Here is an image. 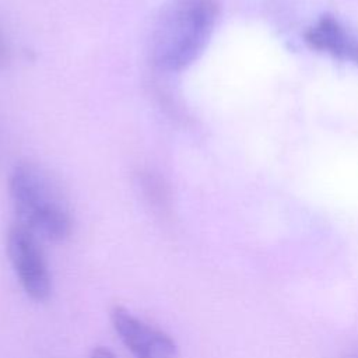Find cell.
<instances>
[{
  "mask_svg": "<svg viewBox=\"0 0 358 358\" xmlns=\"http://www.w3.org/2000/svg\"><path fill=\"white\" fill-rule=\"evenodd\" d=\"M306 41L315 49L358 64V38L333 17H323L310 27Z\"/></svg>",
  "mask_w": 358,
  "mask_h": 358,
  "instance_id": "obj_5",
  "label": "cell"
},
{
  "mask_svg": "<svg viewBox=\"0 0 358 358\" xmlns=\"http://www.w3.org/2000/svg\"><path fill=\"white\" fill-rule=\"evenodd\" d=\"M110 323L134 358H178L175 340L164 330L136 316L127 308L115 305L110 309Z\"/></svg>",
  "mask_w": 358,
  "mask_h": 358,
  "instance_id": "obj_4",
  "label": "cell"
},
{
  "mask_svg": "<svg viewBox=\"0 0 358 358\" xmlns=\"http://www.w3.org/2000/svg\"><path fill=\"white\" fill-rule=\"evenodd\" d=\"M8 63H10V46L0 27V69L6 67Z\"/></svg>",
  "mask_w": 358,
  "mask_h": 358,
  "instance_id": "obj_7",
  "label": "cell"
},
{
  "mask_svg": "<svg viewBox=\"0 0 358 358\" xmlns=\"http://www.w3.org/2000/svg\"><path fill=\"white\" fill-rule=\"evenodd\" d=\"M8 193L20 224L42 239L62 242L73 229L70 207L50 173L34 162L14 166Z\"/></svg>",
  "mask_w": 358,
  "mask_h": 358,
  "instance_id": "obj_2",
  "label": "cell"
},
{
  "mask_svg": "<svg viewBox=\"0 0 358 358\" xmlns=\"http://www.w3.org/2000/svg\"><path fill=\"white\" fill-rule=\"evenodd\" d=\"M217 0H168L151 32L155 67L176 73L192 64L206 48L218 20Z\"/></svg>",
  "mask_w": 358,
  "mask_h": 358,
  "instance_id": "obj_1",
  "label": "cell"
},
{
  "mask_svg": "<svg viewBox=\"0 0 358 358\" xmlns=\"http://www.w3.org/2000/svg\"><path fill=\"white\" fill-rule=\"evenodd\" d=\"M351 358H358V354H357V355H354V357H351Z\"/></svg>",
  "mask_w": 358,
  "mask_h": 358,
  "instance_id": "obj_9",
  "label": "cell"
},
{
  "mask_svg": "<svg viewBox=\"0 0 358 358\" xmlns=\"http://www.w3.org/2000/svg\"><path fill=\"white\" fill-rule=\"evenodd\" d=\"M90 358H116L112 350H109L105 345H96L92 348Z\"/></svg>",
  "mask_w": 358,
  "mask_h": 358,
  "instance_id": "obj_8",
  "label": "cell"
},
{
  "mask_svg": "<svg viewBox=\"0 0 358 358\" xmlns=\"http://www.w3.org/2000/svg\"><path fill=\"white\" fill-rule=\"evenodd\" d=\"M137 185L150 204L158 210L166 208L169 203V192L162 178L152 171H140L137 173Z\"/></svg>",
  "mask_w": 358,
  "mask_h": 358,
  "instance_id": "obj_6",
  "label": "cell"
},
{
  "mask_svg": "<svg viewBox=\"0 0 358 358\" xmlns=\"http://www.w3.org/2000/svg\"><path fill=\"white\" fill-rule=\"evenodd\" d=\"M39 236L20 222L7 232V255L14 274L32 301L43 302L52 294V274Z\"/></svg>",
  "mask_w": 358,
  "mask_h": 358,
  "instance_id": "obj_3",
  "label": "cell"
}]
</instances>
